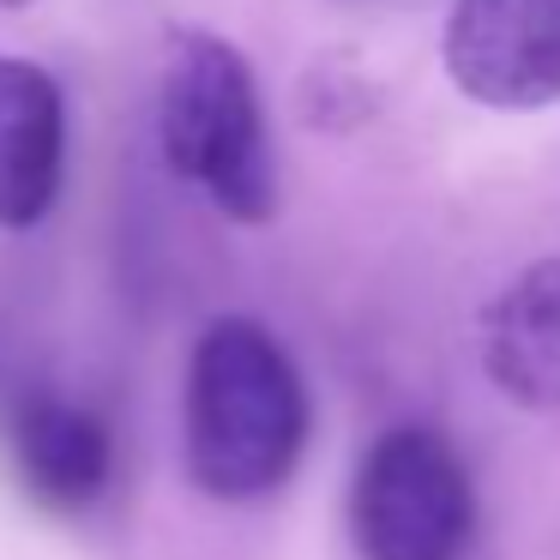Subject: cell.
Segmentation results:
<instances>
[{
  "mask_svg": "<svg viewBox=\"0 0 560 560\" xmlns=\"http://www.w3.org/2000/svg\"><path fill=\"white\" fill-rule=\"evenodd\" d=\"M307 422L314 410L290 350L259 319H211L187 362V476L211 500H266L302 464Z\"/></svg>",
  "mask_w": 560,
  "mask_h": 560,
  "instance_id": "1",
  "label": "cell"
},
{
  "mask_svg": "<svg viewBox=\"0 0 560 560\" xmlns=\"http://www.w3.org/2000/svg\"><path fill=\"white\" fill-rule=\"evenodd\" d=\"M158 145L182 182H194L230 223H266L278 211L259 79L235 43L211 31H182L170 43L158 85Z\"/></svg>",
  "mask_w": 560,
  "mask_h": 560,
  "instance_id": "2",
  "label": "cell"
},
{
  "mask_svg": "<svg viewBox=\"0 0 560 560\" xmlns=\"http://www.w3.org/2000/svg\"><path fill=\"white\" fill-rule=\"evenodd\" d=\"M350 530L362 560H464L476 488L434 428H386L355 464Z\"/></svg>",
  "mask_w": 560,
  "mask_h": 560,
  "instance_id": "3",
  "label": "cell"
},
{
  "mask_svg": "<svg viewBox=\"0 0 560 560\" xmlns=\"http://www.w3.org/2000/svg\"><path fill=\"white\" fill-rule=\"evenodd\" d=\"M446 73L482 109L560 103V0H452Z\"/></svg>",
  "mask_w": 560,
  "mask_h": 560,
  "instance_id": "4",
  "label": "cell"
},
{
  "mask_svg": "<svg viewBox=\"0 0 560 560\" xmlns=\"http://www.w3.org/2000/svg\"><path fill=\"white\" fill-rule=\"evenodd\" d=\"M67 182V97L37 61L0 55V230H37Z\"/></svg>",
  "mask_w": 560,
  "mask_h": 560,
  "instance_id": "5",
  "label": "cell"
},
{
  "mask_svg": "<svg viewBox=\"0 0 560 560\" xmlns=\"http://www.w3.org/2000/svg\"><path fill=\"white\" fill-rule=\"evenodd\" d=\"M488 386L530 416L560 410V254H542L482 307Z\"/></svg>",
  "mask_w": 560,
  "mask_h": 560,
  "instance_id": "6",
  "label": "cell"
},
{
  "mask_svg": "<svg viewBox=\"0 0 560 560\" xmlns=\"http://www.w3.org/2000/svg\"><path fill=\"white\" fill-rule=\"evenodd\" d=\"M13 470L37 506L85 512L103 500L115 470V440L97 410L73 398H25L13 416Z\"/></svg>",
  "mask_w": 560,
  "mask_h": 560,
  "instance_id": "7",
  "label": "cell"
},
{
  "mask_svg": "<svg viewBox=\"0 0 560 560\" xmlns=\"http://www.w3.org/2000/svg\"><path fill=\"white\" fill-rule=\"evenodd\" d=\"M0 7H31V0H0Z\"/></svg>",
  "mask_w": 560,
  "mask_h": 560,
  "instance_id": "8",
  "label": "cell"
}]
</instances>
